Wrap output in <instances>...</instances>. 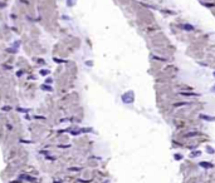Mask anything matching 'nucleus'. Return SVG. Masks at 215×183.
<instances>
[{"instance_id":"obj_1","label":"nucleus","mask_w":215,"mask_h":183,"mask_svg":"<svg viewBox=\"0 0 215 183\" xmlns=\"http://www.w3.org/2000/svg\"><path fill=\"white\" fill-rule=\"evenodd\" d=\"M135 100V94H133V92H127V93H125L123 95H122V102L123 103H126V104H131L132 102Z\"/></svg>"},{"instance_id":"obj_2","label":"nucleus","mask_w":215,"mask_h":183,"mask_svg":"<svg viewBox=\"0 0 215 183\" xmlns=\"http://www.w3.org/2000/svg\"><path fill=\"white\" fill-rule=\"evenodd\" d=\"M200 119L208 121V122H215V117H210V115H206V114H200Z\"/></svg>"},{"instance_id":"obj_3","label":"nucleus","mask_w":215,"mask_h":183,"mask_svg":"<svg viewBox=\"0 0 215 183\" xmlns=\"http://www.w3.org/2000/svg\"><path fill=\"white\" fill-rule=\"evenodd\" d=\"M20 179H25V181H28V182H35V178H34V177L25 176V174H21V176H20Z\"/></svg>"},{"instance_id":"obj_4","label":"nucleus","mask_w":215,"mask_h":183,"mask_svg":"<svg viewBox=\"0 0 215 183\" xmlns=\"http://www.w3.org/2000/svg\"><path fill=\"white\" fill-rule=\"evenodd\" d=\"M181 28L184 29V30H189V31L194 30V26H192V25H189V24H182V25H181Z\"/></svg>"},{"instance_id":"obj_5","label":"nucleus","mask_w":215,"mask_h":183,"mask_svg":"<svg viewBox=\"0 0 215 183\" xmlns=\"http://www.w3.org/2000/svg\"><path fill=\"white\" fill-rule=\"evenodd\" d=\"M200 166H201L202 168H213V167H214L211 163H208V162H200Z\"/></svg>"},{"instance_id":"obj_6","label":"nucleus","mask_w":215,"mask_h":183,"mask_svg":"<svg viewBox=\"0 0 215 183\" xmlns=\"http://www.w3.org/2000/svg\"><path fill=\"white\" fill-rule=\"evenodd\" d=\"M200 156H201V152H199V150H198V152H191V154H190L191 158H194V157H200Z\"/></svg>"},{"instance_id":"obj_7","label":"nucleus","mask_w":215,"mask_h":183,"mask_svg":"<svg viewBox=\"0 0 215 183\" xmlns=\"http://www.w3.org/2000/svg\"><path fill=\"white\" fill-rule=\"evenodd\" d=\"M67 3H68V5H69V6H72V5L76 4V0H67Z\"/></svg>"},{"instance_id":"obj_8","label":"nucleus","mask_w":215,"mask_h":183,"mask_svg":"<svg viewBox=\"0 0 215 183\" xmlns=\"http://www.w3.org/2000/svg\"><path fill=\"white\" fill-rule=\"evenodd\" d=\"M3 110L4 112H9V110H12V107H3Z\"/></svg>"},{"instance_id":"obj_9","label":"nucleus","mask_w":215,"mask_h":183,"mask_svg":"<svg viewBox=\"0 0 215 183\" xmlns=\"http://www.w3.org/2000/svg\"><path fill=\"white\" fill-rule=\"evenodd\" d=\"M206 149H208V153H210V154H213V153H214V149H213L211 147H208Z\"/></svg>"},{"instance_id":"obj_10","label":"nucleus","mask_w":215,"mask_h":183,"mask_svg":"<svg viewBox=\"0 0 215 183\" xmlns=\"http://www.w3.org/2000/svg\"><path fill=\"white\" fill-rule=\"evenodd\" d=\"M18 112H21V113H27L28 109H24V108H18Z\"/></svg>"},{"instance_id":"obj_11","label":"nucleus","mask_w":215,"mask_h":183,"mask_svg":"<svg viewBox=\"0 0 215 183\" xmlns=\"http://www.w3.org/2000/svg\"><path fill=\"white\" fill-rule=\"evenodd\" d=\"M69 171H73V172H77V171H81V168H69Z\"/></svg>"},{"instance_id":"obj_12","label":"nucleus","mask_w":215,"mask_h":183,"mask_svg":"<svg viewBox=\"0 0 215 183\" xmlns=\"http://www.w3.org/2000/svg\"><path fill=\"white\" fill-rule=\"evenodd\" d=\"M40 73H42V74H43V75H47V74H48V73H49V72H48V70H42V72H40Z\"/></svg>"},{"instance_id":"obj_13","label":"nucleus","mask_w":215,"mask_h":183,"mask_svg":"<svg viewBox=\"0 0 215 183\" xmlns=\"http://www.w3.org/2000/svg\"><path fill=\"white\" fill-rule=\"evenodd\" d=\"M175 158H176V159H181V156H180V154H176Z\"/></svg>"},{"instance_id":"obj_14","label":"nucleus","mask_w":215,"mask_h":183,"mask_svg":"<svg viewBox=\"0 0 215 183\" xmlns=\"http://www.w3.org/2000/svg\"><path fill=\"white\" fill-rule=\"evenodd\" d=\"M211 92H213V93H215V85H214V87L211 88Z\"/></svg>"},{"instance_id":"obj_15","label":"nucleus","mask_w":215,"mask_h":183,"mask_svg":"<svg viewBox=\"0 0 215 183\" xmlns=\"http://www.w3.org/2000/svg\"><path fill=\"white\" fill-rule=\"evenodd\" d=\"M214 77H215V73H214Z\"/></svg>"}]
</instances>
